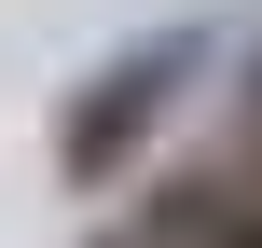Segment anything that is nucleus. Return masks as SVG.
Segmentation results:
<instances>
[{
  "label": "nucleus",
  "mask_w": 262,
  "mask_h": 248,
  "mask_svg": "<svg viewBox=\"0 0 262 248\" xmlns=\"http://www.w3.org/2000/svg\"><path fill=\"white\" fill-rule=\"evenodd\" d=\"M193 55H207V41H193V28H166V41L111 55L97 83H69V110H55V179H69V193H97V179H111V166L166 124V97L193 83Z\"/></svg>",
  "instance_id": "1"
},
{
  "label": "nucleus",
  "mask_w": 262,
  "mask_h": 248,
  "mask_svg": "<svg viewBox=\"0 0 262 248\" xmlns=\"http://www.w3.org/2000/svg\"><path fill=\"white\" fill-rule=\"evenodd\" d=\"M249 152H262V55H249Z\"/></svg>",
  "instance_id": "3"
},
{
  "label": "nucleus",
  "mask_w": 262,
  "mask_h": 248,
  "mask_svg": "<svg viewBox=\"0 0 262 248\" xmlns=\"http://www.w3.org/2000/svg\"><path fill=\"white\" fill-rule=\"evenodd\" d=\"M138 235L152 248H262V152L249 166H166L138 193Z\"/></svg>",
  "instance_id": "2"
},
{
  "label": "nucleus",
  "mask_w": 262,
  "mask_h": 248,
  "mask_svg": "<svg viewBox=\"0 0 262 248\" xmlns=\"http://www.w3.org/2000/svg\"><path fill=\"white\" fill-rule=\"evenodd\" d=\"M83 248H152V235H138V221H124V235H83Z\"/></svg>",
  "instance_id": "4"
}]
</instances>
